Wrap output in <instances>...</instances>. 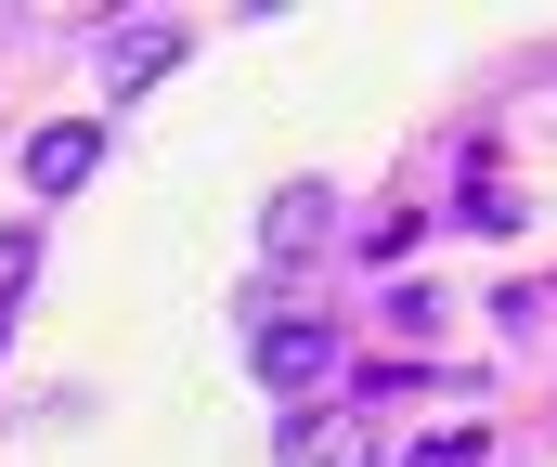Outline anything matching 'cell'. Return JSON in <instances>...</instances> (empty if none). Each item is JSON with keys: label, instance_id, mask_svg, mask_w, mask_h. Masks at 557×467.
I'll list each match as a JSON object with an SVG mask.
<instances>
[{"label": "cell", "instance_id": "cell-1", "mask_svg": "<svg viewBox=\"0 0 557 467\" xmlns=\"http://www.w3.org/2000/svg\"><path fill=\"white\" fill-rule=\"evenodd\" d=\"M247 377L298 403V390H324V377H337V337H324V324H260V337H247Z\"/></svg>", "mask_w": 557, "mask_h": 467}, {"label": "cell", "instance_id": "cell-2", "mask_svg": "<svg viewBox=\"0 0 557 467\" xmlns=\"http://www.w3.org/2000/svg\"><path fill=\"white\" fill-rule=\"evenodd\" d=\"M273 455H285V467H376V429H363V416H311V403H298Z\"/></svg>", "mask_w": 557, "mask_h": 467}, {"label": "cell", "instance_id": "cell-3", "mask_svg": "<svg viewBox=\"0 0 557 467\" xmlns=\"http://www.w3.org/2000/svg\"><path fill=\"white\" fill-rule=\"evenodd\" d=\"M324 221H337V195H324V182H285L273 208H260V260H311Z\"/></svg>", "mask_w": 557, "mask_h": 467}, {"label": "cell", "instance_id": "cell-4", "mask_svg": "<svg viewBox=\"0 0 557 467\" xmlns=\"http://www.w3.org/2000/svg\"><path fill=\"white\" fill-rule=\"evenodd\" d=\"M169 65H182V13H131V26L104 39V78H117V91H143V78H169Z\"/></svg>", "mask_w": 557, "mask_h": 467}, {"label": "cell", "instance_id": "cell-5", "mask_svg": "<svg viewBox=\"0 0 557 467\" xmlns=\"http://www.w3.org/2000/svg\"><path fill=\"white\" fill-rule=\"evenodd\" d=\"M91 169H104V131H39V144H26V195L52 208V195H78Z\"/></svg>", "mask_w": 557, "mask_h": 467}, {"label": "cell", "instance_id": "cell-6", "mask_svg": "<svg viewBox=\"0 0 557 467\" xmlns=\"http://www.w3.org/2000/svg\"><path fill=\"white\" fill-rule=\"evenodd\" d=\"M26 286H39V234H0V311L26 299Z\"/></svg>", "mask_w": 557, "mask_h": 467}, {"label": "cell", "instance_id": "cell-7", "mask_svg": "<svg viewBox=\"0 0 557 467\" xmlns=\"http://www.w3.org/2000/svg\"><path fill=\"white\" fill-rule=\"evenodd\" d=\"M416 467H480V429H428V442H416Z\"/></svg>", "mask_w": 557, "mask_h": 467}]
</instances>
